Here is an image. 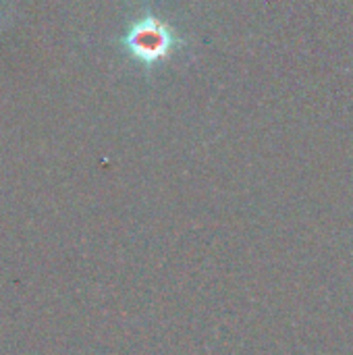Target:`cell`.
Returning <instances> with one entry per match:
<instances>
[{"label": "cell", "mask_w": 353, "mask_h": 355, "mask_svg": "<svg viewBox=\"0 0 353 355\" xmlns=\"http://www.w3.org/2000/svg\"><path fill=\"white\" fill-rule=\"evenodd\" d=\"M121 44L133 60L150 69L164 62L179 46L185 44V40L162 19L146 15L129 25Z\"/></svg>", "instance_id": "6da1fadb"}]
</instances>
